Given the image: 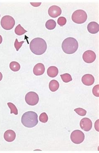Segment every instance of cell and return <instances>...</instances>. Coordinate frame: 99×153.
<instances>
[{
    "label": "cell",
    "instance_id": "6da1fadb",
    "mask_svg": "<svg viewBox=\"0 0 99 153\" xmlns=\"http://www.w3.org/2000/svg\"><path fill=\"white\" fill-rule=\"evenodd\" d=\"M30 49L32 52L35 54L42 55L46 51L47 44L43 38H34L30 42Z\"/></svg>",
    "mask_w": 99,
    "mask_h": 153
},
{
    "label": "cell",
    "instance_id": "7a4b0ae2",
    "mask_svg": "<svg viewBox=\"0 0 99 153\" xmlns=\"http://www.w3.org/2000/svg\"><path fill=\"white\" fill-rule=\"evenodd\" d=\"M21 123L25 127H34L38 123L37 113L31 111L25 112L21 117Z\"/></svg>",
    "mask_w": 99,
    "mask_h": 153
},
{
    "label": "cell",
    "instance_id": "3957f363",
    "mask_svg": "<svg viewBox=\"0 0 99 153\" xmlns=\"http://www.w3.org/2000/svg\"><path fill=\"white\" fill-rule=\"evenodd\" d=\"M62 50L67 54H73L78 48V41L75 38L68 37L65 39L62 43Z\"/></svg>",
    "mask_w": 99,
    "mask_h": 153
},
{
    "label": "cell",
    "instance_id": "277c9868",
    "mask_svg": "<svg viewBox=\"0 0 99 153\" xmlns=\"http://www.w3.org/2000/svg\"><path fill=\"white\" fill-rule=\"evenodd\" d=\"M87 14L82 10H76L73 13L71 16L73 22L77 24L84 23L87 20Z\"/></svg>",
    "mask_w": 99,
    "mask_h": 153
},
{
    "label": "cell",
    "instance_id": "5b68a950",
    "mask_svg": "<svg viewBox=\"0 0 99 153\" xmlns=\"http://www.w3.org/2000/svg\"><path fill=\"white\" fill-rule=\"evenodd\" d=\"M1 24L3 29L9 30L14 28L15 25V21L13 17L7 15L2 18Z\"/></svg>",
    "mask_w": 99,
    "mask_h": 153
},
{
    "label": "cell",
    "instance_id": "8992f818",
    "mask_svg": "<svg viewBox=\"0 0 99 153\" xmlns=\"http://www.w3.org/2000/svg\"><path fill=\"white\" fill-rule=\"evenodd\" d=\"M84 138L85 136L83 132L78 130H76L72 132L70 136V138L72 142L77 144L83 142Z\"/></svg>",
    "mask_w": 99,
    "mask_h": 153
},
{
    "label": "cell",
    "instance_id": "52a82bcc",
    "mask_svg": "<svg viewBox=\"0 0 99 153\" xmlns=\"http://www.w3.org/2000/svg\"><path fill=\"white\" fill-rule=\"evenodd\" d=\"M25 101L28 105L31 106L36 105L39 101V97L34 92H28L25 96Z\"/></svg>",
    "mask_w": 99,
    "mask_h": 153
},
{
    "label": "cell",
    "instance_id": "ba28073f",
    "mask_svg": "<svg viewBox=\"0 0 99 153\" xmlns=\"http://www.w3.org/2000/svg\"><path fill=\"white\" fill-rule=\"evenodd\" d=\"M83 59L87 63H92L95 61L96 58L95 53L92 50H87L84 53Z\"/></svg>",
    "mask_w": 99,
    "mask_h": 153
},
{
    "label": "cell",
    "instance_id": "9c48e42d",
    "mask_svg": "<svg viewBox=\"0 0 99 153\" xmlns=\"http://www.w3.org/2000/svg\"><path fill=\"white\" fill-rule=\"evenodd\" d=\"M80 126L81 128L84 131H90L92 128V122L89 118L84 117L81 120Z\"/></svg>",
    "mask_w": 99,
    "mask_h": 153
},
{
    "label": "cell",
    "instance_id": "30bf717a",
    "mask_svg": "<svg viewBox=\"0 0 99 153\" xmlns=\"http://www.w3.org/2000/svg\"><path fill=\"white\" fill-rule=\"evenodd\" d=\"M48 14L52 18H57L62 14V10L58 6H52L49 8Z\"/></svg>",
    "mask_w": 99,
    "mask_h": 153
},
{
    "label": "cell",
    "instance_id": "8fae6325",
    "mask_svg": "<svg viewBox=\"0 0 99 153\" xmlns=\"http://www.w3.org/2000/svg\"><path fill=\"white\" fill-rule=\"evenodd\" d=\"M82 81L85 86H92L95 82L94 77L92 75L86 74L82 77Z\"/></svg>",
    "mask_w": 99,
    "mask_h": 153
},
{
    "label": "cell",
    "instance_id": "7c38bea8",
    "mask_svg": "<svg viewBox=\"0 0 99 153\" xmlns=\"http://www.w3.org/2000/svg\"><path fill=\"white\" fill-rule=\"evenodd\" d=\"M16 137V134L14 131L9 130L5 132L4 134V138L7 142H11L14 141Z\"/></svg>",
    "mask_w": 99,
    "mask_h": 153
},
{
    "label": "cell",
    "instance_id": "4fadbf2b",
    "mask_svg": "<svg viewBox=\"0 0 99 153\" xmlns=\"http://www.w3.org/2000/svg\"><path fill=\"white\" fill-rule=\"evenodd\" d=\"M87 30L90 33L95 34L99 32V25L97 22H91L88 24Z\"/></svg>",
    "mask_w": 99,
    "mask_h": 153
},
{
    "label": "cell",
    "instance_id": "5bb4252c",
    "mask_svg": "<svg viewBox=\"0 0 99 153\" xmlns=\"http://www.w3.org/2000/svg\"><path fill=\"white\" fill-rule=\"evenodd\" d=\"M45 70L44 65L42 63H38L33 68V72L35 75L40 76L43 74Z\"/></svg>",
    "mask_w": 99,
    "mask_h": 153
},
{
    "label": "cell",
    "instance_id": "9a60e30c",
    "mask_svg": "<svg viewBox=\"0 0 99 153\" xmlns=\"http://www.w3.org/2000/svg\"><path fill=\"white\" fill-rule=\"evenodd\" d=\"M47 73L49 77L55 78L57 76L59 73V70L56 67L51 66L48 69Z\"/></svg>",
    "mask_w": 99,
    "mask_h": 153
},
{
    "label": "cell",
    "instance_id": "2e32d148",
    "mask_svg": "<svg viewBox=\"0 0 99 153\" xmlns=\"http://www.w3.org/2000/svg\"><path fill=\"white\" fill-rule=\"evenodd\" d=\"M60 87L59 82L56 80H52L49 84V88L52 92H55Z\"/></svg>",
    "mask_w": 99,
    "mask_h": 153
},
{
    "label": "cell",
    "instance_id": "e0dca14e",
    "mask_svg": "<svg viewBox=\"0 0 99 153\" xmlns=\"http://www.w3.org/2000/svg\"><path fill=\"white\" fill-rule=\"evenodd\" d=\"M56 22L55 20L50 19L47 21L46 23V27L49 30H53L55 29L56 26Z\"/></svg>",
    "mask_w": 99,
    "mask_h": 153
},
{
    "label": "cell",
    "instance_id": "ac0fdd59",
    "mask_svg": "<svg viewBox=\"0 0 99 153\" xmlns=\"http://www.w3.org/2000/svg\"><path fill=\"white\" fill-rule=\"evenodd\" d=\"M10 68L12 71L14 72H17L19 71L21 68L20 65L19 63L16 62H12L10 64Z\"/></svg>",
    "mask_w": 99,
    "mask_h": 153
},
{
    "label": "cell",
    "instance_id": "d6986e66",
    "mask_svg": "<svg viewBox=\"0 0 99 153\" xmlns=\"http://www.w3.org/2000/svg\"><path fill=\"white\" fill-rule=\"evenodd\" d=\"M27 31L25 30L20 24H19L15 29V33L19 36H21L27 32Z\"/></svg>",
    "mask_w": 99,
    "mask_h": 153
},
{
    "label": "cell",
    "instance_id": "ffe728a7",
    "mask_svg": "<svg viewBox=\"0 0 99 153\" xmlns=\"http://www.w3.org/2000/svg\"><path fill=\"white\" fill-rule=\"evenodd\" d=\"M63 81L65 83H69L72 81V79L71 75L68 73H65L60 75Z\"/></svg>",
    "mask_w": 99,
    "mask_h": 153
},
{
    "label": "cell",
    "instance_id": "44dd1931",
    "mask_svg": "<svg viewBox=\"0 0 99 153\" xmlns=\"http://www.w3.org/2000/svg\"><path fill=\"white\" fill-rule=\"evenodd\" d=\"M8 106L11 110V113H14L15 115H17L18 114V110L16 108V106L12 103H7Z\"/></svg>",
    "mask_w": 99,
    "mask_h": 153
},
{
    "label": "cell",
    "instance_id": "7402d4cb",
    "mask_svg": "<svg viewBox=\"0 0 99 153\" xmlns=\"http://www.w3.org/2000/svg\"><path fill=\"white\" fill-rule=\"evenodd\" d=\"M48 120V117L46 112H43L39 116V120L43 123H46Z\"/></svg>",
    "mask_w": 99,
    "mask_h": 153
},
{
    "label": "cell",
    "instance_id": "603a6c76",
    "mask_svg": "<svg viewBox=\"0 0 99 153\" xmlns=\"http://www.w3.org/2000/svg\"><path fill=\"white\" fill-rule=\"evenodd\" d=\"M74 111L81 116H85L87 114V111L82 108H77L74 110Z\"/></svg>",
    "mask_w": 99,
    "mask_h": 153
},
{
    "label": "cell",
    "instance_id": "cb8c5ba5",
    "mask_svg": "<svg viewBox=\"0 0 99 153\" xmlns=\"http://www.w3.org/2000/svg\"><path fill=\"white\" fill-rule=\"evenodd\" d=\"M67 23V19L64 17H60L58 19V23L60 26H64Z\"/></svg>",
    "mask_w": 99,
    "mask_h": 153
},
{
    "label": "cell",
    "instance_id": "d4e9b609",
    "mask_svg": "<svg viewBox=\"0 0 99 153\" xmlns=\"http://www.w3.org/2000/svg\"><path fill=\"white\" fill-rule=\"evenodd\" d=\"M23 43H24V41H22L19 42L18 41V39L16 38V41H15V43H14V46H15V48H16L17 51H18L19 50V49L22 46Z\"/></svg>",
    "mask_w": 99,
    "mask_h": 153
},
{
    "label": "cell",
    "instance_id": "484cf974",
    "mask_svg": "<svg viewBox=\"0 0 99 153\" xmlns=\"http://www.w3.org/2000/svg\"><path fill=\"white\" fill-rule=\"evenodd\" d=\"M93 94L97 97H99V85H96L92 89Z\"/></svg>",
    "mask_w": 99,
    "mask_h": 153
},
{
    "label": "cell",
    "instance_id": "4316f807",
    "mask_svg": "<svg viewBox=\"0 0 99 153\" xmlns=\"http://www.w3.org/2000/svg\"><path fill=\"white\" fill-rule=\"evenodd\" d=\"M99 120H98L95 123V127L97 131H99Z\"/></svg>",
    "mask_w": 99,
    "mask_h": 153
},
{
    "label": "cell",
    "instance_id": "83f0119b",
    "mask_svg": "<svg viewBox=\"0 0 99 153\" xmlns=\"http://www.w3.org/2000/svg\"><path fill=\"white\" fill-rule=\"evenodd\" d=\"M32 5V6H33V7H39L40 5H41V3H30Z\"/></svg>",
    "mask_w": 99,
    "mask_h": 153
},
{
    "label": "cell",
    "instance_id": "f1b7e54d",
    "mask_svg": "<svg viewBox=\"0 0 99 153\" xmlns=\"http://www.w3.org/2000/svg\"><path fill=\"white\" fill-rule=\"evenodd\" d=\"M3 78V75L1 73V72H0V81Z\"/></svg>",
    "mask_w": 99,
    "mask_h": 153
},
{
    "label": "cell",
    "instance_id": "f546056e",
    "mask_svg": "<svg viewBox=\"0 0 99 153\" xmlns=\"http://www.w3.org/2000/svg\"><path fill=\"white\" fill-rule=\"evenodd\" d=\"M3 41V38L1 36V35H0V44H1L2 42Z\"/></svg>",
    "mask_w": 99,
    "mask_h": 153
},
{
    "label": "cell",
    "instance_id": "4dcf8cb0",
    "mask_svg": "<svg viewBox=\"0 0 99 153\" xmlns=\"http://www.w3.org/2000/svg\"><path fill=\"white\" fill-rule=\"evenodd\" d=\"M0 17H1V15H0Z\"/></svg>",
    "mask_w": 99,
    "mask_h": 153
}]
</instances>
